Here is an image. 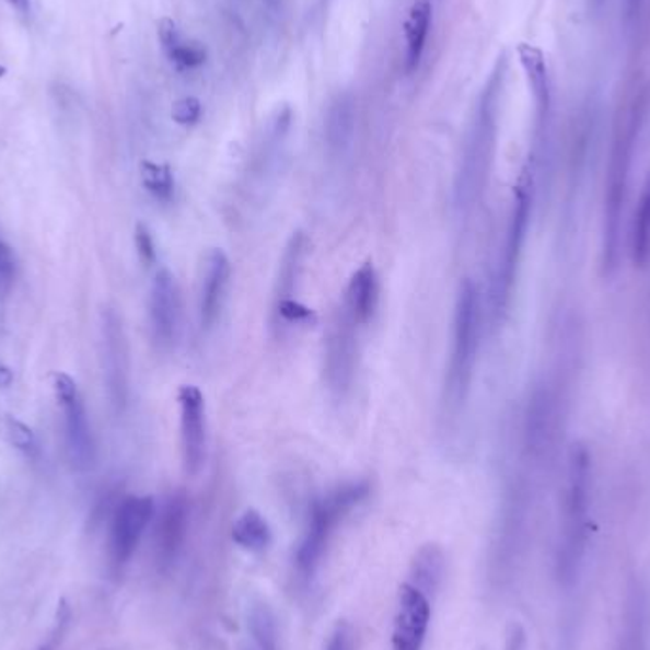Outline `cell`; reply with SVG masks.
<instances>
[{
	"instance_id": "obj_1",
	"label": "cell",
	"mask_w": 650,
	"mask_h": 650,
	"mask_svg": "<svg viewBox=\"0 0 650 650\" xmlns=\"http://www.w3.org/2000/svg\"><path fill=\"white\" fill-rule=\"evenodd\" d=\"M508 77V59L504 54L497 59L489 79L477 100L476 111L469 123L463 156L456 170L453 198L459 213H468L484 195L491 175L497 134H499L500 103Z\"/></svg>"
},
{
	"instance_id": "obj_14",
	"label": "cell",
	"mask_w": 650,
	"mask_h": 650,
	"mask_svg": "<svg viewBox=\"0 0 650 650\" xmlns=\"http://www.w3.org/2000/svg\"><path fill=\"white\" fill-rule=\"evenodd\" d=\"M231 275V259L227 257L223 249L213 247L204 260L200 299H198V314L204 329H211L217 324V320L221 318Z\"/></svg>"
},
{
	"instance_id": "obj_18",
	"label": "cell",
	"mask_w": 650,
	"mask_h": 650,
	"mask_svg": "<svg viewBox=\"0 0 650 650\" xmlns=\"http://www.w3.org/2000/svg\"><path fill=\"white\" fill-rule=\"evenodd\" d=\"M379 299H381L379 276H376L375 267L371 263H365L356 270L348 282L343 311L347 312L356 324L363 327L375 318Z\"/></svg>"
},
{
	"instance_id": "obj_16",
	"label": "cell",
	"mask_w": 650,
	"mask_h": 650,
	"mask_svg": "<svg viewBox=\"0 0 650 650\" xmlns=\"http://www.w3.org/2000/svg\"><path fill=\"white\" fill-rule=\"evenodd\" d=\"M557 433H559V411H557L556 397L548 391L535 392L531 397L527 409V449L531 455L544 456L556 445Z\"/></svg>"
},
{
	"instance_id": "obj_10",
	"label": "cell",
	"mask_w": 650,
	"mask_h": 650,
	"mask_svg": "<svg viewBox=\"0 0 650 650\" xmlns=\"http://www.w3.org/2000/svg\"><path fill=\"white\" fill-rule=\"evenodd\" d=\"M179 402L181 459L188 476L200 474L208 459V413L198 386L185 384L177 392Z\"/></svg>"
},
{
	"instance_id": "obj_13",
	"label": "cell",
	"mask_w": 650,
	"mask_h": 650,
	"mask_svg": "<svg viewBox=\"0 0 650 650\" xmlns=\"http://www.w3.org/2000/svg\"><path fill=\"white\" fill-rule=\"evenodd\" d=\"M149 320L156 347L162 350L174 347L179 333L181 301L174 275L167 268H160L152 278Z\"/></svg>"
},
{
	"instance_id": "obj_3",
	"label": "cell",
	"mask_w": 650,
	"mask_h": 650,
	"mask_svg": "<svg viewBox=\"0 0 650 650\" xmlns=\"http://www.w3.org/2000/svg\"><path fill=\"white\" fill-rule=\"evenodd\" d=\"M369 492L371 487L368 481H350L335 487L312 504L311 515L295 554L297 574L301 580L309 582L316 574L335 531L347 520L348 513L355 512L358 506L368 500Z\"/></svg>"
},
{
	"instance_id": "obj_32",
	"label": "cell",
	"mask_w": 650,
	"mask_h": 650,
	"mask_svg": "<svg viewBox=\"0 0 650 650\" xmlns=\"http://www.w3.org/2000/svg\"><path fill=\"white\" fill-rule=\"evenodd\" d=\"M15 268H18L15 253L12 252V247L8 246L7 242L0 240V282H12Z\"/></svg>"
},
{
	"instance_id": "obj_17",
	"label": "cell",
	"mask_w": 650,
	"mask_h": 650,
	"mask_svg": "<svg viewBox=\"0 0 650 650\" xmlns=\"http://www.w3.org/2000/svg\"><path fill=\"white\" fill-rule=\"evenodd\" d=\"M187 499L183 495H174L162 508L159 527H156V557L162 567L174 564L187 536Z\"/></svg>"
},
{
	"instance_id": "obj_27",
	"label": "cell",
	"mask_w": 650,
	"mask_h": 650,
	"mask_svg": "<svg viewBox=\"0 0 650 650\" xmlns=\"http://www.w3.org/2000/svg\"><path fill=\"white\" fill-rule=\"evenodd\" d=\"M2 430L10 445H14L18 451L22 453H35L36 451V436L25 422L14 419V417H7L2 420Z\"/></svg>"
},
{
	"instance_id": "obj_9",
	"label": "cell",
	"mask_w": 650,
	"mask_h": 650,
	"mask_svg": "<svg viewBox=\"0 0 650 650\" xmlns=\"http://www.w3.org/2000/svg\"><path fill=\"white\" fill-rule=\"evenodd\" d=\"M309 239L301 231L293 232L283 249L275 288V318L278 324L301 325L311 322L312 312L297 301V291L303 276Z\"/></svg>"
},
{
	"instance_id": "obj_28",
	"label": "cell",
	"mask_w": 650,
	"mask_h": 650,
	"mask_svg": "<svg viewBox=\"0 0 650 650\" xmlns=\"http://www.w3.org/2000/svg\"><path fill=\"white\" fill-rule=\"evenodd\" d=\"M172 116H174V120L177 124L193 126L202 116V105H200V102L196 97H183L179 102H175L174 108H172Z\"/></svg>"
},
{
	"instance_id": "obj_26",
	"label": "cell",
	"mask_w": 650,
	"mask_h": 650,
	"mask_svg": "<svg viewBox=\"0 0 650 650\" xmlns=\"http://www.w3.org/2000/svg\"><path fill=\"white\" fill-rule=\"evenodd\" d=\"M141 179L143 185L152 196H156L159 200H170L174 196V174L170 167L164 164H156V162H143L141 164Z\"/></svg>"
},
{
	"instance_id": "obj_7",
	"label": "cell",
	"mask_w": 650,
	"mask_h": 650,
	"mask_svg": "<svg viewBox=\"0 0 650 650\" xmlns=\"http://www.w3.org/2000/svg\"><path fill=\"white\" fill-rule=\"evenodd\" d=\"M102 360L108 399L120 415L130 396V347L123 318L115 309H107L102 314Z\"/></svg>"
},
{
	"instance_id": "obj_2",
	"label": "cell",
	"mask_w": 650,
	"mask_h": 650,
	"mask_svg": "<svg viewBox=\"0 0 650 650\" xmlns=\"http://www.w3.org/2000/svg\"><path fill=\"white\" fill-rule=\"evenodd\" d=\"M481 299L472 280H464L456 293L453 314V340L445 371V404L456 409L468 397L474 369H476L479 339H481Z\"/></svg>"
},
{
	"instance_id": "obj_6",
	"label": "cell",
	"mask_w": 650,
	"mask_h": 650,
	"mask_svg": "<svg viewBox=\"0 0 650 650\" xmlns=\"http://www.w3.org/2000/svg\"><path fill=\"white\" fill-rule=\"evenodd\" d=\"M636 118L629 123L628 128L622 131L614 141L613 156L608 166L607 185H605V265L613 268L618 259V242H620V219L628 193L629 167L634 156L636 143Z\"/></svg>"
},
{
	"instance_id": "obj_19",
	"label": "cell",
	"mask_w": 650,
	"mask_h": 650,
	"mask_svg": "<svg viewBox=\"0 0 650 650\" xmlns=\"http://www.w3.org/2000/svg\"><path fill=\"white\" fill-rule=\"evenodd\" d=\"M436 0H415L407 22H405V67L407 72L419 69L425 50H427L428 35L432 30Z\"/></svg>"
},
{
	"instance_id": "obj_29",
	"label": "cell",
	"mask_w": 650,
	"mask_h": 650,
	"mask_svg": "<svg viewBox=\"0 0 650 650\" xmlns=\"http://www.w3.org/2000/svg\"><path fill=\"white\" fill-rule=\"evenodd\" d=\"M355 629L348 622H339L325 641L324 650H355Z\"/></svg>"
},
{
	"instance_id": "obj_22",
	"label": "cell",
	"mask_w": 650,
	"mask_h": 650,
	"mask_svg": "<svg viewBox=\"0 0 650 650\" xmlns=\"http://www.w3.org/2000/svg\"><path fill=\"white\" fill-rule=\"evenodd\" d=\"M443 571H445L443 552L436 544H427L417 552V556L413 559L409 584L419 588L420 592L430 597L438 592Z\"/></svg>"
},
{
	"instance_id": "obj_38",
	"label": "cell",
	"mask_w": 650,
	"mask_h": 650,
	"mask_svg": "<svg viewBox=\"0 0 650 650\" xmlns=\"http://www.w3.org/2000/svg\"><path fill=\"white\" fill-rule=\"evenodd\" d=\"M593 4H595V7H601V4H603V2H605V0H592Z\"/></svg>"
},
{
	"instance_id": "obj_25",
	"label": "cell",
	"mask_w": 650,
	"mask_h": 650,
	"mask_svg": "<svg viewBox=\"0 0 650 650\" xmlns=\"http://www.w3.org/2000/svg\"><path fill=\"white\" fill-rule=\"evenodd\" d=\"M631 257L637 267H647L650 263V175L631 224Z\"/></svg>"
},
{
	"instance_id": "obj_23",
	"label": "cell",
	"mask_w": 650,
	"mask_h": 650,
	"mask_svg": "<svg viewBox=\"0 0 650 650\" xmlns=\"http://www.w3.org/2000/svg\"><path fill=\"white\" fill-rule=\"evenodd\" d=\"M355 138V107L348 95H339L332 103L325 120V139L333 152L347 151Z\"/></svg>"
},
{
	"instance_id": "obj_33",
	"label": "cell",
	"mask_w": 650,
	"mask_h": 650,
	"mask_svg": "<svg viewBox=\"0 0 650 650\" xmlns=\"http://www.w3.org/2000/svg\"><path fill=\"white\" fill-rule=\"evenodd\" d=\"M69 618H71V613H69V608L67 605L61 603V607L58 611V620H56V628L51 631L50 637H48V641L40 647L38 650H56L58 647L59 641H61V637L66 634L67 624H69Z\"/></svg>"
},
{
	"instance_id": "obj_11",
	"label": "cell",
	"mask_w": 650,
	"mask_h": 650,
	"mask_svg": "<svg viewBox=\"0 0 650 650\" xmlns=\"http://www.w3.org/2000/svg\"><path fill=\"white\" fill-rule=\"evenodd\" d=\"M154 518L151 497H128L116 508L111 525V559L116 567H124L138 549L139 541Z\"/></svg>"
},
{
	"instance_id": "obj_31",
	"label": "cell",
	"mask_w": 650,
	"mask_h": 650,
	"mask_svg": "<svg viewBox=\"0 0 650 650\" xmlns=\"http://www.w3.org/2000/svg\"><path fill=\"white\" fill-rule=\"evenodd\" d=\"M54 391H56L59 404H66V402H71L74 397L80 396L79 386L74 383V379L67 373H54Z\"/></svg>"
},
{
	"instance_id": "obj_35",
	"label": "cell",
	"mask_w": 650,
	"mask_h": 650,
	"mask_svg": "<svg viewBox=\"0 0 650 650\" xmlns=\"http://www.w3.org/2000/svg\"><path fill=\"white\" fill-rule=\"evenodd\" d=\"M10 7L14 8L20 15H30L31 0H7Z\"/></svg>"
},
{
	"instance_id": "obj_15",
	"label": "cell",
	"mask_w": 650,
	"mask_h": 650,
	"mask_svg": "<svg viewBox=\"0 0 650 650\" xmlns=\"http://www.w3.org/2000/svg\"><path fill=\"white\" fill-rule=\"evenodd\" d=\"M66 413V443L69 463L77 472H90L95 466L97 451H95L94 432L88 420L86 407L82 397L77 396L71 402L61 404Z\"/></svg>"
},
{
	"instance_id": "obj_37",
	"label": "cell",
	"mask_w": 650,
	"mask_h": 650,
	"mask_svg": "<svg viewBox=\"0 0 650 650\" xmlns=\"http://www.w3.org/2000/svg\"><path fill=\"white\" fill-rule=\"evenodd\" d=\"M265 2V7L270 10V12H276L278 10V0H263Z\"/></svg>"
},
{
	"instance_id": "obj_5",
	"label": "cell",
	"mask_w": 650,
	"mask_h": 650,
	"mask_svg": "<svg viewBox=\"0 0 650 650\" xmlns=\"http://www.w3.org/2000/svg\"><path fill=\"white\" fill-rule=\"evenodd\" d=\"M531 188L533 181L531 174L521 177L520 187L515 190V200H513L512 217L506 231L504 246L500 252L499 267L495 272L491 282V293H489V309H491V318L499 324L504 318L506 309L510 304L513 283L518 278V268H520L521 249L525 244L527 236L529 219H531Z\"/></svg>"
},
{
	"instance_id": "obj_21",
	"label": "cell",
	"mask_w": 650,
	"mask_h": 650,
	"mask_svg": "<svg viewBox=\"0 0 650 650\" xmlns=\"http://www.w3.org/2000/svg\"><path fill=\"white\" fill-rule=\"evenodd\" d=\"M246 629V650H280L278 620L265 601H255L247 608Z\"/></svg>"
},
{
	"instance_id": "obj_20",
	"label": "cell",
	"mask_w": 650,
	"mask_h": 650,
	"mask_svg": "<svg viewBox=\"0 0 650 650\" xmlns=\"http://www.w3.org/2000/svg\"><path fill=\"white\" fill-rule=\"evenodd\" d=\"M159 38L164 56L177 71H193L206 63V58H208L206 48L202 44L193 43L181 35L179 27L174 20H170V18L160 20Z\"/></svg>"
},
{
	"instance_id": "obj_12",
	"label": "cell",
	"mask_w": 650,
	"mask_h": 650,
	"mask_svg": "<svg viewBox=\"0 0 650 650\" xmlns=\"http://www.w3.org/2000/svg\"><path fill=\"white\" fill-rule=\"evenodd\" d=\"M432 618L430 597L405 582L397 593L396 616L392 628V650H422Z\"/></svg>"
},
{
	"instance_id": "obj_4",
	"label": "cell",
	"mask_w": 650,
	"mask_h": 650,
	"mask_svg": "<svg viewBox=\"0 0 650 650\" xmlns=\"http://www.w3.org/2000/svg\"><path fill=\"white\" fill-rule=\"evenodd\" d=\"M590 489L592 466L584 448L572 449L569 459V479L565 492L564 529L557 549V572L567 584H572L584 557L588 529H590Z\"/></svg>"
},
{
	"instance_id": "obj_36",
	"label": "cell",
	"mask_w": 650,
	"mask_h": 650,
	"mask_svg": "<svg viewBox=\"0 0 650 650\" xmlns=\"http://www.w3.org/2000/svg\"><path fill=\"white\" fill-rule=\"evenodd\" d=\"M643 7V0H626V10H628V18H636L639 10Z\"/></svg>"
},
{
	"instance_id": "obj_8",
	"label": "cell",
	"mask_w": 650,
	"mask_h": 650,
	"mask_svg": "<svg viewBox=\"0 0 650 650\" xmlns=\"http://www.w3.org/2000/svg\"><path fill=\"white\" fill-rule=\"evenodd\" d=\"M360 325L340 309L325 339V381L335 397L347 396L358 368Z\"/></svg>"
},
{
	"instance_id": "obj_24",
	"label": "cell",
	"mask_w": 650,
	"mask_h": 650,
	"mask_svg": "<svg viewBox=\"0 0 650 650\" xmlns=\"http://www.w3.org/2000/svg\"><path fill=\"white\" fill-rule=\"evenodd\" d=\"M232 541L247 552H263L272 542V531L257 510H247L232 525Z\"/></svg>"
},
{
	"instance_id": "obj_34",
	"label": "cell",
	"mask_w": 650,
	"mask_h": 650,
	"mask_svg": "<svg viewBox=\"0 0 650 650\" xmlns=\"http://www.w3.org/2000/svg\"><path fill=\"white\" fill-rule=\"evenodd\" d=\"M14 383V371L8 368L4 361H0V388H8Z\"/></svg>"
},
{
	"instance_id": "obj_30",
	"label": "cell",
	"mask_w": 650,
	"mask_h": 650,
	"mask_svg": "<svg viewBox=\"0 0 650 650\" xmlns=\"http://www.w3.org/2000/svg\"><path fill=\"white\" fill-rule=\"evenodd\" d=\"M136 247H138L139 257L144 265H152L156 260V247H154V240L152 234L143 223L136 227Z\"/></svg>"
}]
</instances>
